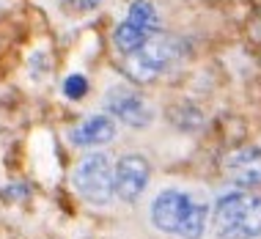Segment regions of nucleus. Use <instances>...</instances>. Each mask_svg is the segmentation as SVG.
Here are the masks:
<instances>
[{"label": "nucleus", "mask_w": 261, "mask_h": 239, "mask_svg": "<svg viewBox=\"0 0 261 239\" xmlns=\"http://www.w3.org/2000/svg\"><path fill=\"white\" fill-rule=\"evenodd\" d=\"M151 179V165L140 154H126L113 168V187L124 203H135Z\"/></svg>", "instance_id": "6"}, {"label": "nucleus", "mask_w": 261, "mask_h": 239, "mask_svg": "<svg viewBox=\"0 0 261 239\" xmlns=\"http://www.w3.org/2000/svg\"><path fill=\"white\" fill-rule=\"evenodd\" d=\"M63 94L69 96V99H83V96L88 94V80L83 74H69L66 80H63Z\"/></svg>", "instance_id": "11"}, {"label": "nucleus", "mask_w": 261, "mask_h": 239, "mask_svg": "<svg viewBox=\"0 0 261 239\" xmlns=\"http://www.w3.org/2000/svg\"><path fill=\"white\" fill-rule=\"evenodd\" d=\"M223 176L242 190L261 187V149L258 146H239V149L228 151L223 160Z\"/></svg>", "instance_id": "7"}, {"label": "nucleus", "mask_w": 261, "mask_h": 239, "mask_svg": "<svg viewBox=\"0 0 261 239\" xmlns=\"http://www.w3.org/2000/svg\"><path fill=\"white\" fill-rule=\"evenodd\" d=\"M126 19H129L132 25L149 31V33L160 31V11L154 9V3H149V0H135V3L129 6V11H126Z\"/></svg>", "instance_id": "10"}, {"label": "nucleus", "mask_w": 261, "mask_h": 239, "mask_svg": "<svg viewBox=\"0 0 261 239\" xmlns=\"http://www.w3.org/2000/svg\"><path fill=\"white\" fill-rule=\"evenodd\" d=\"M151 33L149 31H143V28H138V25H132L129 19H124L121 25L113 31V44L118 47L124 55H129L132 50H138L140 44H143L146 39H149Z\"/></svg>", "instance_id": "9"}, {"label": "nucleus", "mask_w": 261, "mask_h": 239, "mask_svg": "<svg viewBox=\"0 0 261 239\" xmlns=\"http://www.w3.org/2000/svg\"><path fill=\"white\" fill-rule=\"evenodd\" d=\"M105 110L113 121H121L132 129H146L154 121V108L149 99L129 86H110L105 94Z\"/></svg>", "instance_id": "4"}, {"label": "nucleus", "mask_w": 261, "mask_h": 239, "mask_svg": "<svg viewBox=\"0 0 261 239\" xmlns=\"http://www.w3.org/2000/svg\"><path fill=\"white\" fill-rule=\"evenodd\" d=\"M113 160L102 151L86 154L72 171V184L83 201L94 203V206H105L113 201L116 187H113Z\"/></svg>", "instance_id": "3"}, {"label": "nucleus", "mask_w": 261, "mask_h": 239, "mask_svg": "<svg viewBox=\"0 0 261 239\" xmlns=\"http://www.w3.org/2000/svg\"><path fill=\"white\" fill-rule=\"evenodd\" d=\"M181 55V41L171 36V33H151L138 50L126 55V74L135 83H154L160 80L168 69L173 66V61Z\"/></svg>", "instance_id": "2"}, {"label": "nucleus", "mask_w": 261, "mask_h": 239, "mask_svg": "<svg viewBox=\"0 0 261 239\" xmlns=\"http://www.w3.org/2000/svg\"><path fill=\"white\" fill-rule=\"evenodd\" d=\"M116 138V121L110 116H88L69 132L72 146L80 149H94V146H105Z\"/></svg>", "instance_id": "8"}, {"label": "nucleus", "mask_w": 261, "mask_h": 239, "mask_svg": "<svg viewBox=\"0 0 261 239\" xmlns=\"http://www.w3.org/2000/svg\"><path fill=\"white\" fill-rule=\"evenodd\" d=\"M66 3L72 6L74 11H91V9H96L102 0H66Z\"/></svg>", "instance_id": "12"}, {"label": "nucleus", "mask_w": 261, "mask_h": 239, "mask_svg": "<svg viewBox=\"0 0 261 239\" xmlns=\"http://www.w3.org/2000/svg\"><path fill=\"white\" fill-rule=\"evenodd\" d=\"M193 203H195V198L190 193L165 190V193H160L157 198L151 201V209H149L151 226L157 231H162V234H176L179 236V231H181V226H185Z\"/></svg>", "instance_id": "5"}, {"label": "nucleus", "mask_w": 261, "mask_h": 239, "mask_svg": "<svg viewBox=\"0 0 261 239\" xmlns=\"http://www.w3.org/2000/svg\"><path fill=\"white\" fill-rule=\"evenodd\" d=\"M212 231L217 239H261V195L248 190L220 195L212 209Z\"/></svg>", "instance_id": "1"}]
</instances>
